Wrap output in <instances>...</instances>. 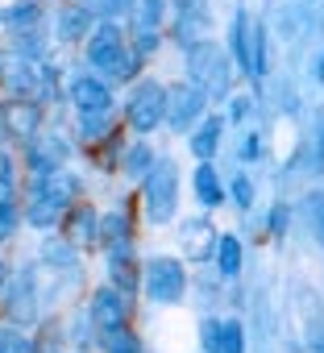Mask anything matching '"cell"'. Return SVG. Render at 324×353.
<instances>
[{
    "label": "cell",
    "mask_w": 324,
    "mask_h": 353,
    "mask_svg": "<svg viewBox=\"0 0 324 353\" xmlns=\"http://www.w3.org/2000/svg\"><path fill=\"white\" fill-rule=\"evenodd\" d=\"M100 229V216L88 204H71L67 208V241H92Z\"/></svg>",
    "instance_id": "cell-15"
},
{
    "label": "cell",
    "mask_w": 324,
    "mask_h": 353,
    "mask_svg": "<svg viewBox=\"0 0 324 353\" xmlns=\"http://www.w3.org/2000/svg\"><path fill=\"white\" fill-rule=\"evenodd\" d=\"M88 63H92L96 71H104L108 79H133L141 54L129 50V42H125V34H121L117 21H100V26L88 34Z\"/></svg>",
    "instance_id": "cell-1"
},
{
    "label": "cell",
    "mask_w": 324,
    "mask_h": 353,
    "mask_svg": "<svg viewBox=\"0 0 324 353\" xmlns=\"http://www.w3.org/2000/svg\"><path fill=\"white\" fill-rule=\"evenodd\" d=\"M141 287L154 303H179L183 291H188V270H183L179 258H150L145 274H141Z\"/></svg>",
    "instance_id": "cell-5"
},
{
    "label": "cell",
    "mask_w": 324,
    "mask_h": 353,
    "mask_svg": "<svg viewBox=\"0 0 324 353\" xmlns=\"http://www.w3.org/2000/svg\"><path fill=\"white\" fill-rule=\"evenodd\" d=\"M133 26H137V34H158L162 0H133Z\"/></svg>",
    "instance_id": "cell-20"
},
{
    "label": "cell",
    "mask_w": 324,
    "mask_h": 353,
    "mask_svg": "<svg viewBox=\"0 0 324 353\" xmlns=\"http://www.w3.org/2000/svg\"><path fill=\"white\" fill-rule=\"evenodd\" d=\"M150 166H154V154H150L145 141H137V145L125 150V162H121L125 174H133V179H137V174H150Z\"/></svg>",
    "instance_id": "cell-23"
},
{
    "label": "cell",
    "mask_w": 324,
    "mask_h": 353,
    "mask_svg": "<svg viewBox=\"0 0 324 353\" xmlns=\"http://www.w3.org/2000/svg\"><path fill=\"white\" fill-rule=\"evenodd\" d=\"M141 200H145L150 225H167L175 216V204H179V170H175V162H154L150 166Z\"/></svg>",
    "instance_id": "cell-4"
},
{
    "label": "cell",
    "mask_w": 324,
    "mask_h": 353,
    "mask_svg": "<svg viewBox=\"0 0 324 353\" xmlns=\"http://www.w3.org/2000/svg\"><path fill=\"white\" fill-rule=\"evenodd\" d=\"M9 183H13V158L0 150V188H9Z\"/></svg>",
    "instance_id": "cell-31"
},
{
    "label": "cell",
    "mask_w": 324,
    "mask_h": 353,
    "mask_svg": "<svg viewBox=\"0 0 324 353\" xmlns=\"http://www.w3.org/2000/svg\"><path fill=\"white\" fill-rule=\"evenodd\" d=\"M216 258H221V274H237L241 270V241L237 237H221L216 241Z\"/></svg>",
    "instance_id": "cell-25"
},
{
    "label": "cell",
    "mask_w": 324,
    "mask_h": 353,
    "mask_svg": "<svg viewBox=\"0 0 324 353\" xmlns=\"http://www.w3.org/2000/svg\"><path fill=\"white\" fill-rule=\"evenodd\" d=\"M38 21H42V5H34V0H21V5H13L5 13V26H13V30H34Z\"/></svg>",
    "instance_id": "cell-22"
},
{
    "label": "cell",
    "mask_w": 324,
    "mask_h": 353,
    "mask_svg": "<svg viewBox=\"0 0 324 353\" xmlns=\"http://www.w3.org/2000/svg\"><path fill=\"white\" fill-rule=\"evenodd\" d=\"M196 196H200V204H204V208H216V204L225 200L221 179H216V166H212V162H200V166H196Z\"/></svg>",
    "instance_id": "cell-18"
},
{
    "label": "cell",
    "mask_w": 324,
    "mask_h": 353,
    "mask_svg": "<svg viewBox=\"0 0 324 353\" xmlns=\"http://www.w3.org/2000/svg\"><path fill=\"white\" fill-rule=\"evenodd\" d=\"M316 166L324 170V125H320V154H316Z\"/></svg>",
    "instance_id": "cell-35"
},
{
    "label": "cell",
    "mask_w": 324,
    "mask_h": 353,
    "mask_svg": "<svg viewBox=\"0 0 324 353\" xmlns=\"http://www.w3.org/2000/svg\"><path fill=\"white\" fill-rule=\"evenodd\" d=\"M233 54H237L241 71H250V75L266 71V34L250 13H237V21H233Z\"/></svg>",
    "instance_id": "cell-7"
},
{
    "label": "cell",
    "mask_w": 324,
    "mask_h": 353,
    "mask_svg": "<svg viewBox=\"0 0 324 353\" xmlns=\"http://www.w3.org/2000/svg\"><path fill=\"white\" fill-rule=\"evenodd\" d=\"M96 26H92V13L83 9V5H67L63 13H59V38L63 42H79V38H88Z\"/></svg>",
    "instance_id": "cell-13"
},
{
    "label": "cell",
    "mask_w": 324,
    "mask_h": 353,
    "mask_svg": "<svg viewBox=\"0 0 324 353\" xmlns=\"http://www.w3.org/2000/svg\"><path fill=\"white\" fill-rule=\"evenodd\" d=\"M221 353H245V328L237 320H221Z\"/></svg>",
    "instance_id": "cell-26"
},
{
    "label": "cell",
    "mask_w": 324,
    "mask_h": 353,
    "mask_svg": "<svg viewBox=\"0 0 324 353\" xmlns=\"http://www.w3.org/2000/svg\"><path fill=\"white\" fill-rule=\"evenodd\" d=\"M96 237H100L104 245H112V250H125V241H129V216H125V212H108V216L100 221Z\"/></svg>",
    "instance_id": "cell-19"
},
{
    "label": "cell",
    "mask_w": 324,
    "mask_h": 353,
    "mask_svg": "<svg viewBox=\"0 0 324 353\" xmlns=\"http://www.w3.org/2000/svg\"><path fill=\"white\" fill-rule=\"evenodd\" d=\"M5 133H13V137H38V121H42V104L38 100H13V104H5Z\"/></svg>",
    "instance_id": "cell-11"
},
{
    "label": "cell",
    "mask_w": 324,
    "mask_h": 353,
    "mask_svg": "<svg viewBox=\"0 0 324 353\" xmlns=\"http://www.w3.org/2000/svg\"><path fill=\"white\" fill-rule=\"evenodd\" d=\"M204 104H208V96L196 83H171L167 88V125L179 129V133L192 129L204 117Z\"/></svg>",
    "instance_id": "cell-8"
},
{
    "label": "cell",
    "mask_w": 324,
    "mask_h": 353,
    "mask_svg": "<svg viewBox=\"0 0 324 353\" xmlns=\"http://www.w3.org/2000/svg\"><path fill=\"white\" fill-rule=\"evenodd\" d=\"M320 353H324V349H320Z\"/></svg>",
    "instance_id": "cell-37"
},
{
    "label": "cell",
    "mask_w": 324,
    "mask_h": 353,
    "mask_svg": "<svg viewBox=\"0 0 324 353\" xmlns=\"http://www.w3.org/2000/svg\"><path fill=\"white\" fill-rule=\"evenodd\" d=\"M233 200H237V208H250L254 204V183L245 179V174H237V179H233Z\"/></svg>",
    "instance_id": "cell-29"
},
{
    "label": "cell",
    "mask_w": 324,
    "mask_h": 353,
    "mask_svg": "<svg viewBox=\"0 0 324 353\" xmlns=\"http://www.w3.org/2000/svg\"><path fill=\"white\" fill-rule=\"evenodd\" d=\"M254 154H258V137L250 133V137H245V145H241V158H254Z\"/></svg>",
    "instance_id": "cell-34"
},
{
    "label": "cell",
    "mask_w": 324,
    "mask_h": 353,
    "mask_svg": "<svg viewBox=\"0 0 324 353\" xmlns=\"http://www.w3.org/2000/svg\"><path fill=\"white\" fill-rule=\"evenodd\" d=\"M183 17H208V0H171Z\"/></svg>",
    "instance_id": "cell-30"
},
{
    "label": "cell",
    "mask_w": 324,
    "mask_h": 353,
    "mask_svg": "<svg viewBox=\"0 0 324 353\" xmlns=\"http://www.w3.org/2000/svg\"><path fill=\"white\" fill-rule=\"evenodd\" d=\"M0 353H34V345L17 328H0Z\"/></svg>",
    "instance_id": "cell-27"
},
{
    "label": "cell",
    "mask_w": 324,
    "mask_h": 353,
    "mask_svg": "<svg viewBox=\"0 0 324 353\" xmlns=\"http://www.w3.org/2000/svg\"><path fill=\"white\" fill-rule=\"evenodd\" d=\"M179 241H183V254H188L192 262H204V258L212 254V245H216V229H212L204 216H196V221H183Z\"/></svg>",
    "instance_id": "cell-12"
},
{
    "label": "cell",
    "mask_w": 324,
    "mask_h": 353,
    "mask_svg": "<svg viewBox=\"0 0 324 353\" xmlns=\"http://www.w3.org/2000/svg\"><path fill=\"white\" fill-rule=\"evenodd\" d=\"M75 196H79V183H75V174L71 170H50L46 179H38L34 183V200H30V208H26V216H30V225H38V229H46V225H54L59 216H67V208L75 204Z\"/></svg>",
    "instance_id": "cell-2"
},
{
    "label": "cell",
    "mask_w": 324,
    "mask_h": 353,
    "mask_svg": "<svg viewBox=\"0 0 324 353\" xmlns=\"http://www.w3.org/2000/svg\"><path fill=\"white\" fill-rule=\"evenodd\" d=\"M167 121V88L154 83V79H141L129 96V125L137 133H150Z\"/></svg>",
    "instance_id": "cell-6"
},
{
    "label": "cell",
    "mask_w": 324,
    "mask_h": 353,
    "mask_svg": "<svg viewBox=\"0 0 324 353\" xmlns=\"http://www.w3.org/2000/svg\"><path fill=\"white\" fill-rule=\"evenodd\" d=\"M79 5H83L92 17H100V21H117V17L133 13V0H79Z\"/></svg>",
    "instance_id": "cell-21"
},
{
    "label": "cell",
    "mask_w": 324,
    "mask_h": 353,
    "mask_svg": "<svg viewBox=\"0 0 324 353\" xmlns=\"http://www.w3.org/2000/svg\"><path fill=\"white\" fill-rule=\"evenodd\" d=\"M71 104H75L79 121H108V112H112V92H108L100 79L79 75V79L71 83Z\"/></svg>",
    "instance_id": "cell-9"
},
{
    "label": "cell",
    "mask_w": 324,
    "mask_h": 353,
    "mask_svg": "<svg viewBox=\"0 0 324 353\" xmlns=\"http://www.w3.org/2000/svg\"><path fill=\"white\" fill-rule=\"evenodd\" d=\"M108 270H112V287H117V291H125V295L137 291V262H133L129 250H112Z\"/></svg>",
    "instance_id": "cell-16"
},
{
    "label": "cell",
    "mask_w": 324,
    "mask_h": 353,
    "mask_svg": "<svg viewBox=\"0 0 324 353\" xmlns=\"http://www.w3.org/2000/svg\"><path fill=\"white\" fill-rule=\"evenodd\" d=\"M13 229H17V204L13 196H0V241H9Z\"/></svg>",
    "instance_id": "cell-28"
},
{
    "label": "cell",
    "mask_w": 324,
    "mask_h": 353,
    "mask_svg": "<svg viewBox=\"0 0 324 353\" xmlns=\"http://www.w3.org/2000/svg\"><path fill=\"white\" fill-rule=\"evenodd\" d=\"M0 283H5V262H0Z\"/></svg>",
    "instance_id": "cell-36"
},
{
    "label": "cell",
    "mask_w": 324,
    "mask_h": 353,
    "mask_svg": "<svg viewBox=\"0 0 324 353\" xmlns=\"http://www.w3.org/2000/svg\"><path fill=\"white\" fill-rule=\"evenodd\" d=\"M270 229H274V233H283V229H287V208H283V204L270 212Z\"/></svg>",
    "instance_id": "cell-32"
},
{
    "label": "cell",
    "mask_w": 324,
    "mask_h": 353,
    "mask_svg": "<svg viewBox=\"0 0 324 353\" xmlns=\"http://www.w3.org/2000/svg\"><path fill=\"white\" fill-rule=\"evenodd\" d=\"M299 212H303V225H307L312 241L324 250V192H307L303 204H299Z\"/></svg>",
    "instance_id": "cell-17"
},
{
    "label": "cell",
    "mask_w": 324,
    "mask_h": 353,
    "mask_svg": "<svg viewBox=\"0 0 324 353\" xmlns=\"http://www.w3.org/2000/svg\"><path fill=\"white\" fill-rule=\"evenodd\" d=\"M188 71H192V83L208 96V100H221L229 92V59L216 42H196L188 46Z\"/></svg>",
    "instance_id": "cell-3"
},
{
    "label": "cell",
    "mask_w": 324,
    "mask_h": 353,
    "mask_svg": "<svg viewBox=\"0 0 324 353\" xmlns=\"http://www.w3.org/2000/svg\"><path fill=\"white\" fill-rule=\"evenodd\" d=\"M100 345H104V353H141V345H137V336L129 332V324H125V328H108V332L100 336Z\"/></svg>",
    "instance_id": "cell-24"
},
{
    "label": "cell",
    "mask_w": 324,
    "mask_h": 353,
    "mask_svg": "<svg viewBox=\"0 0 324 353\" xmlns=\"http://www.w3.org/2000/svg\"><path fill=\"white\" fill-rule=\"evenodd\" d=\"M245 112H250V96H237L233 100V121H245Z\"/></svg>",
    "instance_id": "cell-33"
},
{
    "label": "cell",
    "mask_w": 324,
    "mask_h": 353,
    "mask_svg": "<svg viewBox=\"0 0 324 353\" xmlns=\"http://www.w3.org/2000/svg\"><path fill=\"white\" fill-rule=\"evenodd\" d=\"M129 295L125 291H117V287H100L96 295H92V324L100 328V332H108V328H125L129 324Z\"/></svg>",
    "instance_id": "cell-10"
},
{
    "label": "cell",
    "mask_w": 324,
    "mask_h": 353,
    "mask_svg": "<svg viewBox=\"0 0 324 353\" xmlns=\"http://www.w3.org/2000/svg\"><path fill=\"white\" fill-rule=\"evenodd\" d=\"M221 133H225V121H221V117H204V125L192 133V154H196L200 162H208V158L216 154V145H221Z\"/></svg>",
    "instance_id": "cell-14"
}]
</instances>
